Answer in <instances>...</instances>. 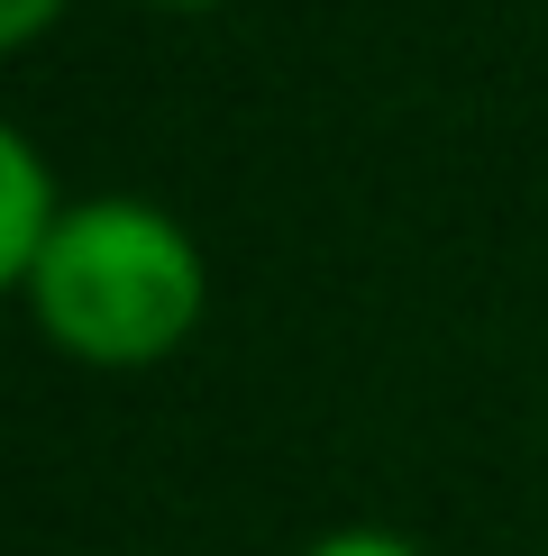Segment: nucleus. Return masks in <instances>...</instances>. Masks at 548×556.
I'll return each instance as SVG.
<instances>
[{
	"mask_svg": "<svg viewBox=\"0 0 548 556\" xmlns=\"http://www.w3.org/2000/svg\"><path fill=\"white\" fill-rule=\"evenodd\" d=\"M311 556H421V547H402V539H384V529H338V539H320Z\"/></svg>",
	"mask_w": 548,
	"mask_h": 556,
	"instance_id": "obj_3",
	"label": "nucleus"
},
{
	"mask_svg": "<svg viewBox=\"0 0 548 556\" xmlns=\"http://www.w3.org/2000/svg\"><path fill=\"white\" fill-rule=\"evenodd\" d=\"M37 329L83 365H155L201 319V247L155 201H74L28 283Z\"/></svg>",
	"mask_w": 548,
	"mask_h": 556,
	"instance_id": "obj_1",
	"label": "nucleus"
},
{
	"mask_svg": "<svg viewBox=\"0 0 548 556\" xmlns=\"http://www.w3.org/2000/svg\"><path fill=\"white\" fill-rule=\"evenodd\" d=\"M55 228H64V211H55V192H46L37 137L10 128V137H0V274H10V283H28Z\"/></svg>",
	"mask_w": 548,
	"mask_h": 556,
	"instance_id": "obj_2",
	"label": "nucleus"
},
{
	"mask_svg": "<svg viewBox=\"0 0 548 556\" xmlns=\"http://www.w3.org/2000/svg\"><path fill=\"white\" fill-rule=\"evenodd\" d=\"M165 10H211V0H165Z\"/></svg>",
	"mask_w": 548,
	"mask_h": 556,
	"instance_id": "obj_5",
	"label": "nucleus"
},
{
	"mask_svg": "<svg viewBox=\"0 0 548 556\" xmlns=\"http://www.w3.org/2000/svg\"><path fill=\"white\" fill-rule=\"evenodd\" d=\"M46 18H55V0H0V37H10V46H28Z\"/></svg>",
	"mask_w": 548,
	"mask_h": 556,
	"instance_id": "obj_4",
	"label": "nucleus"
}]
</instances>
